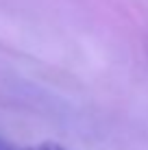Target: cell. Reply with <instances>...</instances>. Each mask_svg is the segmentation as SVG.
<instances>
[{
    "instance_id": "6da1fadb",
    "label": "cell",
    "mask_w": 148,
    "mask_h": 150,
    "mask_svg": "<svg viewBox=\"0 0 148 150\" xmlns=\"http://www.w3.org/2000/svg\"><path fill=\"white\" fill-rule=\"evenodd\" d=\"M37 150H65L63 146H59V144H55V142H44V144H39Z\"/></svg>"
},
{
    "instance_id": "7a4b0ae2",
    "label": "cell",
    "mask_w": 148,
    "mask_h": 150,
    "mask_svg": "<svg viewBox=\"0 0 148 150\" xmlns=\"http://www.w3.org/2000/svg\"><path fill=\"white\" fill-rule=\"evenodd\" d=\"M0 150H7V148H4V144H2V142H0Z\"/></svg>"
}]
</instances>
